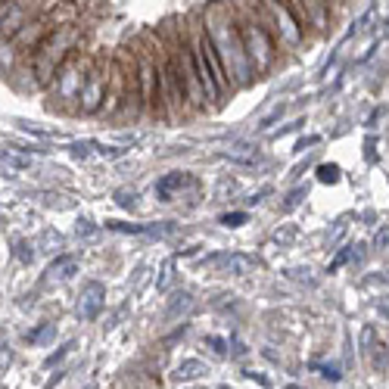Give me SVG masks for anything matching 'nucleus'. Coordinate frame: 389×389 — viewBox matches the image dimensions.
Wrapping results in <instances>:
<instances>
[{
    "mask_svg": "<svg viewBox=\"0 0 389 389\" xmlns=\"http://www.w3.org/2000/svg\"><path fill=\"white\" fill-rule=\"evenodd\" d=\"M203 25L212 38L215 50H218V60L225 72L230 75L234 84H249L252 75H256V66H252L246 47H243V38H240V28H237V16L228 4H212L209 10H203Z\"/></svg>",
    "mask_w": 389,
    "mask_h": 389,
    "instance_id": "obj_1",
    "label": "nucleus"
},
{
    "mask_svg": "<svg viewBox=\"0 0 389 389\" xmlns=\"http://www.w3.org/2000/svg\"><path fill=\"white\" fill-rule=\"evenodd\" d=\"M78 38H81V25L75 22V25H66V28H60V32H53L50 38H44L32 50L28 66H32V75H34V81H38V88L53 84L60 66L78 50Z\"/></svg>",
    "mask_w": 389,
    "mask_h": 389,
    "instance_id": "obj_2",
    "label": "nucleus"
},
{
    "mask_svg": "<svg viewBox=\"0 0 389 389\" xmlns=\"http://www.w3.org/2000/svg\"><path fill=\"white\" fill-rule=\"evenodd\" d=\"M234 16H237V28H240L243 47H246L252 66H256V72H268L277 60V50H275L277 38L271 34V28L256 16V10H249V4H243L240 10H234Z\"/></svg>",
    "mask_w": 389,
    "mask_h": 389,
    "instance_id": "obj_3",
    "label": "nucleus"
},
{
    "mask_svg": "<svg viewBox=\"0 0 389 389\" xmlns=\"http://www.w3.org/2000/svg\"><path fill=\"white\" fill-rule=\"evenodd\" d=\"M265 25L271 28V34L277 38V44L286 50H296L302 44V32L305 25L299 22V16L293 13L290 0H262V13H256Z\"/></svg>",
    "mask_w": 389,
    "mask_h": 389,
    "instance_id": "obj_4",
    "label": "nucleus"
},
{
    "mask_svg": "<svg viewBox=\"0 0 389 389\" xmlns=\"http://www.w3.org/2000/svg\"><path fill=\"white\" fill-rule=\"evenodd\" d=\"M91 69H93V62L84 60L81 50H75V53L62 62L53 78V97H60V106H69L72 100H81V91H84V84H88Z\"/></svg>",
    "mask_w": 389,
    "mask_h": 389,
    "instance_id": "obj_5",
    "label": "nucleus"
},
{
    "mask_svg": "<svg viewBox=\"0 0 389 389\" xmlns=\"http://www.w3.org/2000/svg\"><path fill=\"white\" fill-rule=\"evenodd\" d=\"M156 47H138V72H140V91H143V110L159 112V60L153 53Z\"/></svg>",
    "mask_w": 389,
    "mask_h": 389,
    "instance_id": "obj_6",
    "label": "nucleus"
},
{
    "mask_svg": "<svg viewBox=\"0 0 389 389\" xmlns=\"http://www.w3.org/2000/svg\"><path fill=\"white\" fill-rule=\"evenodd\" d=\"M110 81H112V66H106L103 60H93V69L88 75V84L81 91V100H78V110L84 115H93L103 106L106 93H110Z\"/></svg>",
    "mask_w": 389,
    "mask_h": 389,
    "instance_id": "obj_7",
    "label": "nucleus"
},
{
    "mask_svg": "<svg viewBox=\"0 0 389 389\" xmlns=\"http://www.w3.org/2000/svg\"><path fill=\"white\" fill-rule=\"evenodd\" d=\"M290 6L302 25H312L315 32H327L330 28V19H334L330 0H290Z\"/></svg>",
    "mask_w": 389,
    "mask_h": 389,
    "instance_id": "obj_8",
    "label": "nucleus"
},
{
    "mask_svg": "<svg viewBox=\"0 0 389 389\" xmlns=\"http://www.w3.org/2000/svg\"><path fill=\"white\" fill-rule=\"evenodd\" d=\"M258 265L262 262L256 256H246V252H225V256H209L203 262V268H221L225 275L243 277V275H252Z\"/></svg>",
    "mask_w": 389,
    "mask_h": 389,
    "instance_id": "obj_9",
    "label": "nucleus"
},
{
    "mask_svg": "<svg viewBox=\"0 0 389 389\" xmlns=\"http://www.w3.org/2000/svg\"><path fill=\"white\" fill-rule=\"evenodd\" d=\"M106 305V286L100 280H88L81 286V296H78V318L81 321H93Z\"/></svg>",
    "mask_w": 389,
    "mask_h": 389,
    "instance_id": "obj_10",
    "label": "nucleus"
},
{
    "mask_svg": "<svg viewBox=\"0 0 389 389\" xmlns=\"http://www.w3.org/2000/svg\"><path fill=\"white\" fill-rule=\"evenodd\" d=\"M193 178L187 175V171H171V175H165L156 181V197L162 199V203H171V197H175L178 190H184V187H190Z\"/></svg>",
    "mask_w": 389,
    "mask_h": 389,
    "instance_id": "obj_11",
    "label": "nucleus"
},
{
    "mask_svg": "<svg viewBox=\"0 0 389 389\" xmlns=\"http://www.w3.org/2000/svg\"><path fill=\"white\" fill-rule=\"evenodd\" d=\"M32 162H34V156H28L22 153L19 147H13V143H6L4 147V175H19V171H25V169H32Z\"/></svg>",
    "mask_w": 389,
    "mask_h": 389,
    "instance_id": "obj_12",
    "label": "nucleus"
},
{
    "mask_svg": "<svg viewBox=\"0 0 389 389\" xmlns=\"http://www.w3.org/2000/svg\"><path fill=\"white\" fill-rule=\"evenodd\" d=\"M72 275H78V258L75 256H60L56 262H50V268L44 271L47 284H56V280H69Z\"/></svg>",
    "mask_w": 389,
    "mask_h": 389,
    "instance_id": "obj_13",
    "label": "nucleus"
},
{
    "mask_svg": "<svg viewBox=\"0 0 389 389\" xmlns=\"http://www.w3.org/2000/svg\"><path fill=\"white\" fill-rule=\"evenodd\" d=\"M110 230H119V234H138V237H165L171 234L169 225H125V221H106Z\"/></svg>",
    "mask_w": 389,
    "mask_h": 389,
    "instance_id": "obj_14",
    "label": "nucleus"
},
{
    "mask_svg": "<svg viewBox=\"0 0 389 389\" xmlns=\"http://www.w3.org/2000/svg\"><path fill=\"white\" fill-rule=\"evenodd\" d=\"M209 374V364H203L199 358H187V362H181L175 367V374L171 377L178 380V383H190V380H199Z\"/></svg>",
    "mask_w": 389,
    "mask_h": 389,
    "instance_id": "obj_15",
    "label": "nucleus"
},
{
    "mask_svg": "<svg viewBox=\"0 0 389 389\" xmlns=\"http://www.w3.org/2000/svg\"><path fill=\"white\" fill-rule=\"evenodd\" d=\"M69 150H72V156H75V159H88L91 153H100V143L97 140H75Z\"/></svg>",
    "mask_w": 389,
    "mask_h": 389,
    "instance_id": "obj_16",
    "label": "nucleus"
},
{
    "mask_svg": "<svg viewBox=\"0 0 389 389\" xmlns=\"http://www.w3.org/2000/svg\"><path fill=\"white\" fill-rule=\"evenodd\" d=\"M56 336V324H41L38 330H28V343H50Z\"/></svg>",
    "mask_w": 389,
    "mask_h": 389,
    "instance_id": "obj_17",
    "label": "nucleus"
},
{
    "mask_svg": "<svg viewBox=\"0 0 389 389\" xmlns=\"http://www.w3.org/2000/svg\"><path fill=\"white\" fill-rule=\"evenodd\" d=\"M60 246H62V234H56V230H44V237H41L38 249H44V252H56Z\"/></svg>",
    "mask_w": 389,
    "mask_h": 389,
    "instance_id": "obj_18",
    "label": "nucleus"
},
{
    "mask_svg": "<svg viewBox=\"0 0 389 389\" xmlns=\"http://www.w3.org/2000/svg\"><path fill=\"white\" fill-rule=\"evenodd\" d=\"M296 234H299V230L293 228V225H284V228H277V230H275V243H280V246H293Z\"/></svg>",
    "mask_w": 389,
    "mask_h": 389,
    "instance_id": "obj_19",
    "label": "nucleus"
},
{
    "mask_svg": "<svg viewBox=\"0 0 389 389\" xmlns=\"http://www.w3.org/2000/svg\"><path fill=\"white\" fill-rule=\"evenodd\" d=\"M193 305V299H190V293H178L175 296V302L169 305V318H175L178 312H187V308Z\"/></svg>",
    "mask_w": 389,
    "mask_h": 389,
    "instance_id": "obj_20",
    "label": "nucleus"
},
{
    "mask_svg": "<svg viewBox=\"0 0 389 389\" xmlns=\"http://www.w3.org/2000/svg\"><path fill=\"white\" fill-rule=\"evenodd\" d=\"M305 197H308V187H296V190H293L290 197L284 199V206H280V209H284V212H293V209H296V206H299Z\"/></svg>",
    "mask_w": 389,
    "mask_h": 389,
    "instance_id": "obj_21",
    "label": "nucleus"
},
{
    "mask_svg": "<svg viewBox=\"0 0 389 389\" xmlns=\"http://www.w3.org/2000/svg\"><path fill=\"white\" fill-rule=\"evenodd\" d=\"M318 181L336 184L340 181V165H318Z\"/></svg>",
    "mask_w": 389,
    "mask_h": 389,
    "instance_id": "obj_22",
    "label": "nucleus"
},
{
    "mask_svg": "<svg viewBox=\"0 0 389 389\" xmlns=\"http://www.w3.org/2000/svg\"><path fill=\"white\" fill-rule=\"evenodd\" d=\"M171 277H175V262H171V258H169V262H165L162 265V277L159 280H156V290H169V286H171Z\"/></svg>",
    "mask_w": 389,
    "mask_h": 389,
    "instance_id": "obj_23",
    "label": "nucleus"
},
{
    "mask_svg": "<svg viewBox=\"0 0 389 389\" xmlns=\"http://www.w3.org/2000/svg\"><path fill=\"white\" fill-rule=\"evenodd\" d=\"M371 364H374V367H386V364H389V349H386L383 343H377V345L371 349Z\"/></svg>",
    "mask_w": 389,
    "mask_h": 389,
    "instance_id": "obj_24",
    "label": "nucleus"
},
{
    "mask_svg": "<svg viewBox=\"0 0 389 389\" xmlns=\"http://www.w3.org/2000/svg\"><path fill=\"white\" fill-rule=\"evenodd\" d=\"M246 221H249L246 212H228V215H221V225H225V228H240V225H246Z\"/></svg>",
    "mask_w": 389,
    "mask_h": 389,
    "instance_id": "obj_25",
    "label": "nucleus"
},
{
    "mask_svg": "<svg viewBox=\"0 0 389 389\" xmlns=\"http://www.w3.org/2000/svg\"><path fill=\"white\" fill-rule=\"evenodd\" d=\"M286 277L296 280V284H315L312 268H290V271H286Z\"/></svg>",
    "mask_w": 389,
    "mask_h": 389,
    "instance_id": "obj_26",
    "label": "nucleus"
},
{
    "mask_svg": "<svg viewBox=\"0 0 389 389\" xmlns=\"http://www.w3.org/2000/svg\"><path fill=\"white\" fill-rule=\"evenodd\" d=\"M312 367L321 374V377H327V380H340V377H343L340 367H336V364H321V362H315Z\"/></svg>",
    "mask_w": 389,
    "mask_h": 389,
    "instance_id": "obj_27",
    "label": "nucleus"
},
{
    "mask_svg": "<svg viewBox=\"0 0 389 389\" xmlns=\"http://www.w3.org/2000/svg\"><path fill=\"white\" fill-rule=\"evenodd\" d=\"M374 345H377V334H374V327H364L362 330V352H364V355H371Z\"/></svg>",
    "mask_w": 389,
    "mask_h": 389,
    "instance_id": "obj_28",
    "label": "nucleus"
},
{
    "mask_svg": "<svg viewBox=\"0 0 389 389\" xmlns=\"http://www.w3.org/2000/svg\"><path fill=\"white\" fill-rule=\"evenodd\" d=\"M22 131H28V134H34V138H41V140H56L60 138V131H44V128H34V125H19Z\"/></svg>",
    "mask_w": 389,
    "mask_h": 389,
    "instance_id": "obj_29",
    "label": "nucleus"
},
{
    "mask_svg": "<svg viewBox=\"0 0 389 389\" xmlns=\"http://www.w3.org/2000/svg\"><path fill=\"white\" fill-rule=\"evenodd\" d=\"M115 199H119V206L131 209V206H134V199H138V193H134V190H119V193H115Z\"/></svg>",
    "mask_w": 389,
    "mask_h": 389,
    "instance_id": "obj_30",
    "label": "nucleus"
},
{
    "mask_svg": "<svg viewBox=\"0 0 389 389\" xmlns=\"http://www.w3.org/2000/svg\"><path fill=\"white\" fill-rule=\"evenodd\" d=\"M78 237H88V240H91V237H97V228H93L88 218H81V221H78Z\"/></svg>",
    "mask_w": 389,
    "mask_h": 389,
    "instance_id": "obj_31",
    "label": "nucleus"
},
{
    "mask_svg": "<svg viewBox=\"0 0 389 389\" xmlns=\"http://www.w3.org/2000/svg\"><path fill=\"white\" fill-rule=\"evenodd\" d=\"M69 349H75V343H66V345H62V349H60V352H56V355H50V358H47V362H44V364H47V367H53V364H56V362H60V358H62V355H66V352H69Z\"/></svg>",
    "mask_w": 389,
    "mask_h": 389,
    "instance_id": "obj_32",
    "label": "nucleus"
},
{
    "mask_svg": "<svg viewBox=\"0 0 389 389\" xmlns=\"http://www.w3.org/2000/svg\"><path fill=\"white\" fill-rule=\"evenodd\" d=\"M374 243H377V246H389V228L377 230V237H374Z\"/></svg>",
    "mask_w": 389,
    "mask_h": 389,
    "instance_id": "obj_33",
    "label": "nucleus"
},
{
    "mask_svg": "<svg viewBox=\"0 0 389 389\" xmlns=\"http://www.w3.org/2000/svg\"><path fill=\"white\" fill-rule=\"evenodd\" d=\"M209 345H215V352H218V355H225V352H228V349H225L228 343H225V340H218V336H209Z\"/></svg>",
    "mask_w": 389,
    "mask_h": 389,
    "instance_id": "obj_34",
    "label": "nucleus"
},
{
    "mask_svg": "<svg viewBox=\"0 0 389 389\" xmlns=\"http://www.w3.org/2000/svg\"><path fill=\"white\" fill-rule=\"evenodd\" d=\"M16 256L22 258V262H28V258H32V252H28V243H16Z\"/></svg>",
    "mask_w": 389,
    "mask_h": 389,
    "instance_id": "obj_35",
    "label": "nucleus"
},
{
    "mask_svg": "<svg viewBox=\"0 0 389 389\" xmlns=\"http://www.w3.org/2000/svg\"><path fill=\"white\" fill-rule=\"evenodd\" d=\"M312 143H318V138H305V140H299V150H305V147H312Z\"/></svg>",
    "mask_w": 389,
    "mask_h": 389,
    "instance_id": "obj_36",
    "label": "nucleus"
},
{
    "mask_svg": "<svg viewBox=\"0 0 389 389\" xmlns=\"http://www.w3.org/2000/svg\"><path fill=\"white\" fill-rule=\"evenodd\" d=\"M290 389H299V386H290Z\"/></svg>",
    "mask_w": 389,
    "mask_h": 389,
    "instance_id": "obj_37",
    "label": "nucleus"
}]
</instances>
